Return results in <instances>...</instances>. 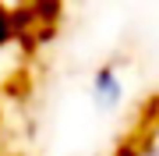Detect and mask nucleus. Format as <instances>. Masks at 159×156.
<instances>
[{
    "label": "nucleus",
    "mask_w": 159,
    "mask_h": 156,
    "mask_svg": "<svg viewBox=\"0 0 159 156\" xmlns=\"http://www.w3.org/2000/svg\"><path fill=\"white\" fill-rule=\"evenodd\" d=\"M138 156H159V139H156L152 145H148V149H142V153H138Z\"/></svg>",
    "instance_id": "f257e3e1"
}]
</instances>
